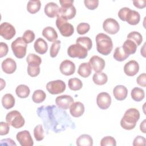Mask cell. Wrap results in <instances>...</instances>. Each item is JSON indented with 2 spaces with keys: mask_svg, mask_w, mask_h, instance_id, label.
<instances>
[{
  "mask_svg": "<svg viewBox=\"0 0 146 146\" xmlns=\"http://www.w3.org/2000/svg\"><path fill=\"white\" fill-rule=\"evenodd\" d=\"M36 112L47 129L58 133L66 130L69 127H74V123L67 113L55 106L40 107L37 109Z\"/></svg>",
  "mask_w": 146,
  "mask_h": 146,
  "instance_id": "cell-1",
  "label": "cell"
},
{
  "mask_svg": "<svg viewBox=\"0 0 146 146\" xmlns=\"http://www.w3.org/2000/svg\"><path fill=\"white\" fill-rule=\"evenodd\" d=\"M140 119V112L135 108H131L127 110L120 120L121 127L126 130L133 129L137 121Z\"/></svg>",
  "mask_w": 146,
  "mask_h": 146,
  "instance_id": "cell-2",
  "label": "cell"
},
{
  "mask_svg": "<svg viewBox=\"0 0 146 146\" xmlns=\"http://www.w3.org/2000/svg\"><path fill=\"white\" fill-rule=\"evenodd\" d=\"M96 50L98 52L103 55H109L113 48V43L111 38L104 33H99L95 38Z\"/></svg>",
  "mask_w": 146,
  "mask_h": 146,
  "instance_id": "cell-3",
  "label": "cell"
},
{
  "mask_svg": "<svg viewBox=\"0 0 146 146\" xmlns=\"http://www.w3.org/2000/svg\"><path fill=\"white\" fill-rule=\"evenodd\" d=\"M61 7L58 15L66 20L72 19L76 15V10L73 5L74 0H60Z\"/></svg>",
  "mask_w": 146,
  "mask_h": 146,
  "instance_id": "cell-4",
  "label": "cell"
},
{
  "mask_svg": "<svg viewBox=\"0 0 146 146\" xmlns=\"http://www.w3.org/2000/svg\"><path fill=\"white\" fill-rule=\"evenodd\" d=\"M6 121L9 125L17 129L22 127L25 123L21 113L17 110L8 112L6 116Z\"/></svg>",
  "mask_w": 146,
  "mask_h": 146,
  "instance_id": "cell-5",
  "label": "cell"
},
{
  "mask_svg": "<svg viewBox=\"0 0 146 146\" xmlns=\"http://www.w3.org/2000/svg\"><path fill=\"white\" fill-rule=\"evenodd\" d=\"M11 47L14 55L17 58L22 59L25 56L27 45L22 38H17L11 43Z\"/></svg>",
  "mask_w": 146,
  "mask_h": 146,
  "instance_id": "cell-6",
  "label": "cell"
},
{
  "mask_svg": "<svg viewBox=\"0 0 146 146\" xmlns=\"http://www.w3.org/2000/svg\"><path fill=\"white\" fill-rule=\"evenodd\" d=\"M56 26L61 35L64 37L71 36L74 32V26L68 23L67 20L59 15L57 16L56 20Z\"/></svg>",
  "mask_w": 146,
  "mask_h": 146,
  "instance_id": "cell-7",
  "label": "cell"
},
{
  "mask_svg": "<svg viewBox=\"0 0 146 146\" xmlns=\"http://www.w3.org/2000/svg\"><path fill=\"white\" fill-rule=\"evenodd\" d=\"M67 54L71 58L84 59L88 55V51L81 45L75 43L68 47L67 48Z\"/></svg>",
  "mask_w": 146,
  "mask_h": 146,
  "instance_id": "cell-8",
  "label": "cell"
},
{
  "mask_svg": "<svg viewBox=\"0 0 146 146\" xmlns=\"http://www.w3.org/2000/svg\"><path fill=\"white\" fill-rule=\"evenodd\" d=\"M66 84L62 80H55L48 82L46 84V89L52 95H56L62 93L66 90Z\"/></svg>",
  "mask_w": 146,
  "mask_h": 146,
  "instance_id": "cell-9",
  "label": "cell"
},
{
  "mask_svg": "<svg viewBox=\"0 0 146 146\" xmlns=\"http://www.w3.org/2000/svg\"><path fill=\"white\" fill-rule=\"evenodd\" d=\"M15 27L8 22H3L0 25V35L5 39L10 40L15 35Z\"/></svg>",
  "mask_w": 146,
  "mask_h": 146,
  "instance_id": "cell-10",
  "label": "cell"
},
{
  "mask_svg": "<svg viewBox=\"0 0 146 146\" xmlns=\"http://www.w3.org/2000/svg\"><path fill=\"white\" fill-rule=\"evenodd\" d=\"M103 28L105 32L110 34H115L119 31L120 26L116 20L110 18L104 21L103 23Z\"/></svg>",
  "mask_w": 146,
  "mask_h": 146,
  "instance_id": "cell-11",
  "label": "cell"
},
{
  "mask_svg": "<svg viewBox=\"0 0 146 146\" xmlns=\"http://www.w3.org/2000/svg\"><path fill=\"white\" fill-rule=\"evenodd\" d=\"M16 139L22 146H33L34 145L33 140L29 131L24 130L17 133Z\"/></svg>",
  "mask_w": 146,
  "mask_h": 146,
  "instance_id": "cell-12",
  "label": "cell"
},
{
  "mask_svg": "<svg viewBox=\"0 0 146 146\" xmlns=\"http://www.w3.org/2000/svg\"><path fill=\"white\" fill-rule=\"evenodd\" d=\"M96 103L100 109L106 110L110 107L111 104V97L107 92H100L97 96Z\"/></svg>",
  "mask_w": 146,
  "mask_h": 146,
  "instance_id": "cell-13",
  "label": "cell"
},
{
  "mask_svg": "<svg viewBox=\"0 0 146 146\" xmlns=\"http://www.w3.org/2000/svg\"><path fill=\"white\" fill-rule=\"evenodd\" d=\"M73 103L74 99L72 96L68 95L58 96L55 99V103L57 107L63 110L70 108Z\"/></svg>",
  "mask_w": 146,
  "mask_h": 146,
  "instance_id": "cell-14",
  "label": "cell"
},
{
  "mask_svg": "<svg viewBox=\"0 0 146 146\" xmlns=\"http://www.w3.org/2000/svg\"><path fill=\"white\" fill-rule=\"evenodd\" d=\"M88 63L92 69H93L95 72H102L104 68L106 65L104 60L97 55L92 56L90 59Z\"/></svg>",
  "mask_w": 146,
  "mask_h": 146,
  "instance_id": "cell-15",
  "label": "cell"
},
{
  "mask_svg": "<svg viewBox=\"0 0 146 146\" xmlns=\"http://www.w3.org/2000/svg\"><path fill=\"white\" fill-rule=\"evenodd\" d=\"M59 69L62 74L70 76L74 74L75 71V65L74 63L70 60H64L61 62Z\"/></svg>",
  "mask_w": 146,
  "mask_h": 146,
  "instance_id": "cell-16",
  "label": "cell"
},
{
  "mask_svg": "<svg viewBox=\"0 0 146 146\" xmlns=\"http://www.w3.org/2000/svg\"><path fill=\"white\" fill-rule=\"evenodd\" d=\"M139 63L135 60H131L126 63L124 66V73L129 76H135L139 72Z\"/></svg>",
  "mask_w": 146,
  "mask_h": 146,
  "instance_id": "cell-17",
  "label": "cell"
},
{
  "mask_svg": "<svg viewBox=\"0 0 146 146\" xmlns=\"http://www.w3.org/2000/svg\"><path fill=\"white\" fill-rule=\"evenodd\" d=\"M2 71L7 74L14 73L17 69V64L15 61L11 58L5 59L1 64Z\"/></svg>",
  "mask_w": 146,
  "mask_h": 146,
  "instance_id": "cell-18",
  "label": "cell"
},
{
  "mask_svg": "<svg viewBox=\"0 0 146 146\" xmlns=\"http://www.w3.org/2000/svg\"><path fill=\"white\" fill-rule=\"evenodd\" d=\"M59 9L60 7L56 3L51 2L47 3L45 5L44 11L47 17L50 18H54L56 16H58Z\"/></svg>",
  "mask_w": 146,
  "mask_h": 146,
  "instance_id": "cell-19",
  "label": "cell"
},
{
  "mask_svg": "<svg viewBox=\"0 0 146 146\" xmlns=\"http://www.w3.org/2000/svg\"><path fill=\"white\" fill-rule=\"evenodd\" d=\"M70 112L74 117L81 116L84 112V104L80 102H74L70 108Z\"/></svg>",
  "mask_w": 146,
  "mask_h": 146,
  "instance_id": "cell-20",
  "label": "cell"
},
{
  "mask_svg": "<svg viewBox=\"0 0 146 146\" xmlns=\"http://www.w3.org/2000/svg\"><path fill=\"white\" fill-rule=\"evenodd\" d=\"M113 94L116 100L121 101L127 98L128 90L124 86L117 85L113 89Z\"/></svg>",
  "mask_w": 146,
  "mask_h": 146,
  "instance_id": "cell-21",
  "label": "cell"
},
{
  "mask_svg": "<svg viewBox=\"0 0 146 146\" xmlns=\"http://www.w3.org/2000/svg\"><path fill=\"white\" fill-rule=\"evenodd\" d=\"M140 20V15L139 13L129 9L125 15V21L131 25H136L139 23Z\"/></svg>",
  "mask_w": 146,
  "mask_h": 146,
  "instance_id": "cell-22",
  "label": "cell"
},
{
  "mask_svg": "<svg viewBox=\"0 0 146 146\" xmlns=\"http://www.w3.org/2000/svg\"><path fill=\"white\" fill-rule=\"evenodd\" d=\"M35 51L39 54H45L48 50V44L47 42L42 38H39L34 44Z\"/></svg>",
  "mask_w": 146,
  "mask_h": 146,
  "instance_id": "cell-23",
  "label": "cell"
},
{
  "mask_svg": "<svg viewBox=\"0 0 146 146\" xmlns=\"http://www.w3.org/2000/svg\"><path fill=\"white\" fill-rule=\"evenodd\" d=\"M42 35L49 42H55L58 37L55 30L51 26H48L43 29L42 30Z\"/></svg>",
  "mask_w": 146,
  "mask_h": 146,
  "instance_id": "cell-24",
  "label": "cell"
},
{
  "mask_svg": "<svg viewBox=\"0 0 146 146\" xmlns=\"http://www.w3.org/2000/svg\"><path fill=\"white\" fill-rule=\"evenodd\" d=\"M123 51L125 54L129 55L135 54L137 49V45L136 43L130 39H127L121 46Z\"/></svg>",
  "mask_w": 146,
  "mask_h": 146,
  "instance_id": "cell-25",
  "label": "cell"
},
{
  "mask_svg": "<svg viewBox=\"0 0 146 146\" xmlns=\"http://www.w3.org/2000/svg\"><path fill=\"white\" fill-rule=\"evenodd\" d=\"M15 98L11 94H6L2 98V104L6 110L13 108L15 105Z\"/></svg>",
  "mask_w": 146,
  "mask_h": 146,
  "instance_id": "cell-26",
  "label": "cell"
},
{
  "mask_svg": "<svg viewBox=\"0 0 146 146\" xmlns=\"http://www.w3.org/2000/svg\"><path fill=\"white\" fill-rule=\"evenodd\" d=\"M76 143L78 146H92L93 140L90 135L83 134L77 138Z\"/></svg>",
  "mask_w": 146,
  "mask_h": 146,
  "instance_id": "cell-27",
  "label": "cell"
},
{
  "mask_svg": "<svg viewBox=\"0 0 146 146\" xmlns=\"http://www.w3.org/2000/svg\"><path fill=\"white\" fill-rule=\"evenodd\" d=\"M92 71V68L90 66L89 63H81L78 68V73L83 78L88 77Z\"/></svg>",
  "mask_w": 146,
  "mask_h": 146,
  "instance_id": "cell-28",
  "label": "cell"
},
{
  "mask_svg": "<svg viewBox=\"0 0 146 146\" xmlns=\"http://www.w3.org/2000/svg\"><path fill=\"white\" fill-rule=\"evenodd\" d=\"M41 2L39 0H30L27 4V10L31 14H34L39 11Z\"/></svg>",
  "mask_w": 146,
  "mask_h": 146,
  "instance_id": "cell-29",
  "label": "cell"
},
{
  "mask_svg": "<svg viewBox=\"0 0 146 146\" xmlns=\"http://www.w3.org/2000/svg\"><path fill=\"white\" fill-rule=\"evenodd\" d=\"M92 80L97 85H103L107 82L108 77L104 72H95L93 75Z\"/></svg>",
  "mask_w": 146,
  "mask_h": 146,
  "instance_id": "cell-30",
  "label": "cell"
},
{
  "mask_svg": "<svg viewBox=\"0 0 146 146\" xmlns=\"http://www.w3.org/2000/svg\"><path fill=\"white\" fill-rule=\"evenodd\" d=\"M17 95L20 98H27L30 93L29 87L25 84H20L15 89Z\"/></svg>",
  "mask_w": 146,
  "mask_h": 146,
  "instance_id": "cell-31",
  "label": "cell"
},
{
  "mask_svg": "<svg viewBox=\"0 0 146 146\" xmlns=\"http://www.w3.org/2000/svg\"><path fill=\"white\" fill-rule=\"evenodd\" d=\"M132 99L136 102L141 101L145 97L144 91L139 87L133 88L131 93Z\"/></svg>",
  "mask_w": 146,
  "mask_h": 146,
  "instance_id": "cell-32",
  "label": "cell"
},
{
  "mask_svg": "<svg viewBox=\"0 0 146 146\" xmlns=\"http://www.w3.org/2000/svg\"><path fill=\"white\" fill-rule=\"evenodd\" d=\"M76 43L84 47L87 50V51H90L92 46V40L87 36H81L78 38L76 40Z\"/></svg>",
  "mask_w": 146,
  "mask_h": 146,
  "instance_id": "cell-33",
  "label": "cell"
},
{
  "mask_svg": "<svg viewBox=\"0 0 146 146\" xmlns=\"http://www.w3.org/2000/svg\"><path fill=\"white\" fill-rule=\"evenodd\" d=\"M68 86L71 90L78 91L83 87V83L81 80L78 78H71L68 80Z\"/></svg>",
  "mask_w": 146,
  "mask_h": 146,
  "instance_id": "cell-34",
  "label": "cell"
},
{
  "mask_svg": "<svg viewBox=\"0 0 146 146\" xmlns=\"http://www.w3.org/2000/svg\"><path fill=\"white\" fill-rule=\"evenodd\" d=\"M129 56L128 55L125 53L123 51L122 47H117L115 48L113 52V58L119 62H122L125 60Z\"/></svg>",
  "mask_w": 146,
  "mask_h": 146,
  "instance_id": "cell-35",
  "label": "cell"
},
{
  "mask_svg": "<svg viewBox=\"0 0 146 146\" xmlns=\"http://www.w3.org/2000/svg\"><path fill=\"white\" fill-rule=\"evenodd\" d=\"M26 62L29 66H39L42 63V59L40 56L35 54H29L26 58Z\"/></svg>",
  "mask_w": 146,
  "mask_h": 146,
  "instance_id": "cell-36",
  "label": "cell"
},
{
  "mask_svg": "<svg viewBox=\"0 0 146 146\" xmlns=\"http://www.w3.org/2000/svg\"><path fill=\"white\" fill-rule=\"evenodd\" d=\"M46 98V93L41 90H35L32 95V100L35 103H40L43 102Z\"/></svg>",
  "mask_w": 146,
  "mask_h": 146,
  "instance_id": "cell-37",
  "label": "cell"
},
{
  "mask_svg": "<svg viewBox=\"0 0 146 146\" xmlns=\"http://www.w3.org/2000/svg\"><path fill=\"white\" fill-rule=\"evenodd\" d=\"M127 39L134 42L137 46H139L143 41V36L141 34L137 31H132L127 35Z\"/></svg>",
  "mask_w": 146,
  "mask_h": 146,
  "instance_id": "cell-38",
  "label": "cell"
},
{
  "mask_svg": "<svg viewBox=\"0 0 146 146\" xmlns=\"http://www.w3.org/2000/svg\"><path fill=\"white\" fill-rule=\"evenodd\" d=\"M34 136L37 141H41L44 139V129L42 125L38 124L34 128Z\"/></svg>",
  "mask_w": 146,
  "mask_h": 146,
  "instance_id": "cell-39",
  "label": "cell"
},
{
  "mask_svg": "<svg viewBox=\"0 0 146 146\" xmlns=\"http://www.w3.org/2000/svg\"><path fill=\"white\" fill-rule=\"evenodd\" d=\"M61 42L59 40H56L51 44L50 49V55L52 58H55L57 56L60 48Z\"/></svg>",
  "mask_w": 146,
  "mask_h": 146,
  "instance_id": "cell-40",
  "label": "cell"
},
{
  "mask_svg": "<svg viewBox=\"0 0 146 146\" xmlns=\"http://www.w3.org/2000/svg\"><path fill=\"white\" fill-rule=\"evenodd\" d=\"M100 144L101 146H116V141L113 137L108 136L104 137L101 140Z\"/></svg>",
  "mask_w": 146,
  "mask_h": 146,
  "instance_id": "cell-41",
  "label": "cell"
},
{
  "mask_svg": "<svg viewBox=\"0 0 146 146\" xmlns=\"http://www.w3.org/2000/svg\"><path fill=\"white\" fill-rule=\"evenodd\" d=\"M90 29V26L88 23L82 22L78 25L76 27V30L79 34L83 35L88 32Z\"/></svg>",
  "mask_w": 146,
  "mask_h": 146,
  "instance_id": "cell-42",
  "label": "cell"
},
{
  "mask_svg": "<svg viewBox=\"0 0 146 146\" xmlns=\"http://www.w3.org/2000/svg\"><path fill=\"white\" fill-rule=\"evenodd\" d=\"M22 38L27 44L30 43L35 39V34L32 30H27L24 32Z\"/></svg>",
  "mask_w": 146,
  "mask_h": 146,
  "instance_id": "cell-43",
  "label": "cell"
},
{
  "mask_svg": "<svg viewBox=\"0 0 146 146\" xmlns=\"http://www.w3.org/2000/svg\"><path fill=\"white\" fill-rule=\"evenodd\" d=\"M27 73L29 76L31 77H35L38 76L40 73V67L38 66H27Z\"/></svg>",
  "mask_w": 146,
  "mask_h": 146,
  "instance_id": "cell-44",
  "label": "cell"
},
{
  "mask_svg": "<svg viewBox=\"0 0 146 146\" xmlns=\"http://www.w3.org/2000/svg\"><path fill=\"white\" fill-rule=\"evenodd\" d=\"M85 6L89 10H94L98 7L99 5L98 0H84Z\"/></svg>",
  "mask_w": 146,
  "mask_h": 146,
  "instance_id": "cell-45",
  "label": "cell"
},
{
  "mask_svg": "<svg viewBox=\"0 0 146 146\" xmlns=\"http://www.w3.org/2000/svg\"><path fill=\"white\" fill-rule=\"evenodd\" d=\"M132 145L133 146H145L146 145V139L144 137L141 136H137L133 140Z\"/></svg>",
  "mask_w": 146,
  "mask_h": 146,
  "instance_id": "cell-46",
  "label": "cell"
},
{
  "mask_svg": "<svg viewBox=\"0 0 146 146\" xmlns=\"http://www.w3.org/2000/svg\"><path fill=\"white\" fill-rule=\"evenodd\" d=\"M10 130V127L7 123L1 121L0 123V135H7Z\"/></svg>",
  "mask_w": 146,
  "mask_h": 146,
  "instance_id": "cell-47",
  "label": "cell"
},
{
  "mask_svg": "<svg viewBox=\"0 0 146 146\" xmlns=\"http://www.w3.org/2000/svg\"><path fill=\"white\" fill-rule=\"evenodd\" d=\"M137 83L143 87H146V74L145 73H143L140 74L136 79Z\"/></svg>",
  "mask_w": 146,
  "mask_h": 146,
  "instance_id": "cell-48",
  "label": "cell"
},
{
  "mask_svg": "<svg viewBox=\"0 0 146 146\" xmlns=\"http://www.w3.org/2000/svg\"><path fill=\"white\" fill-rule=\"evenodd\" d=\"M9 48L6 43L4 42L0 43V58L6 56L8 52Z\"/></svg>",
  "mask_w": 146,
  "mask_h": 146,
  "instance_id": "cell-49",
  "label": "cell"
},
{
  "mask_svg": "<svg viewBox=\"0 0 146 146\" xmlns=\"http://www.w3.org/2000/svg\"><path fill=\"white\" fill-rule=\"evenodd\" d=\"M129 8L127 7H122L120 9V10L118 12V17L119 18L123 21H125V15L128 12V11L129 10Z\"/></svg>",
  "mask_w": 146,
  "mask_h": 146,
  "instance_id": "cell-50",
  "label": "cell"
},
{
  "mask_svg": "<svg viewBox=\"0 0 146 146\" xmlns=\"http://www.w3.org/2000/svg\"><path fill=\"white\" fill-rule=\"evenodd\" d=\"M133 5L138 9H143L146 6L145 0H135L133 1Z\"/></svg>",
  "mask_w": 146,
  "mask_h": 146,
  "instance_id": "cell-51",
  "label": "cell"
},
{
  "mask_svg": "<svg viewBox=\"0 0 146 146\" xmlns=\"http://www.w3.org/2000/svg\"><path fill=\"white\" fill-rule=\"evenodd\" d=\"M0 145H1V146H3V145H11V146L14 145V146H16L17 145V144L14 142V141L13 140L11 139H9V138L1 140Z\"/></svg>",
  "mask_w": 146,
  "mask_h": 146,
  "instance_id": "cell-52",
  "label": "cell"
},
{
  "mask_svg": "<svg viewBox=\"0 0 146 146\" xmlns=\"http://www.w3.org/2000/svg\"><path fill=\"white\" fill-rule=\"evenodd\" d=\"M145 124H146V120H144L140 123V129L144 133H146V131H145Z\"/></svg>",
  "mask_w": 146,
  "mask_h": 146,
  "instance_id": "cell-53",
  "label": "cell"
}]
</instances>
